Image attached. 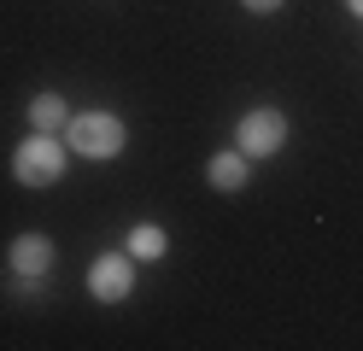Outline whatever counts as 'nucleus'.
<instances>
[{
  "label": "nucleus",
  "mask_w": 363,
  "mask_h": 351,
  "mask_svg": "<svg viewBox=\"0 0 363 351\" xmlns=\"http://www.w3.org/2000/svg\"><path fill=\"white\" fill-rule=\"evenodd\" d=\"M123 140H129V129L111 111H71V123H65V147L82 158H118Z\"/></svg>",
  "instance_id": "obj_1"
},
{
  "label": "nucleus",
  "mask_w": 363,
  "mask_h": 351,
  "mask_svg": "<svg viewBox=\"0 0 363 351\" xmlns=\"http://www.w3.org/2000/svg\"><path fill=\"white\" fill-rule=\"evenodd\" d=\"M65 158H71V147H65L59 135H30L24 147L12 152V176L24 182V187H53L59 176H65Z\"/></svg>",
  "instance_id": "obj_2"
},
{
  "label": "nucleus",
  "mask_w": 363,
  "mask_h": 351,
  "mask_svg": "<svg viewBox=\"0 0 363 351\" xmlns=\"http://www.w3.org/2000/svg\"><path fill=\"white\" fill-rule=\"evenodd\" d=\"M235 147L246 158H276L287 147V117L276 106H252V111L240 117V129H235Z\"/></svg>",
  "instance_id": "obj_3"
},
{
  "label": "nucleus",
  "mask_w": 363,
  "mask_h": 351,
  "mask_svg": "<svg viewBox=\"0 0 363 351\" xmlns=\"http://www.w3.org/2000/svg\"><path fill=\"white\" fill-rule=\"evenodd\" d=\"M88 293H94L100 304H123V299L135 293V257H129V252L94 257V269H88Z\"/></svg>",
  "instance_id": "obj_4"
},
{
  "label": "nucleus",
  "mask_w": 363,
  "mask_h": 351,
  "mask_svg": "<svg viewBox=\"0 0 363 351\" xmlns=\"http://www.w3.org/2000/svg\"><path fill=\"white\" fill-rule=\"evenodd\" d=\"M48 269H53V240H48V234H18V240H12V275L41 281Z\"/></svg>",
  "instance_id": "obj_5"
},
{
  "label": "nucleus",
  "mask_w": 363,
  "mask_h": 351,
  "mask_svg": "<svg viewBox=\"0 0 363 351\" xmlns=\"http://www.w3.org/2000/svg\"><path fill=\"white\" fill-rule=\"evenodd\" d=\"M246 164H252V158H246L240 147H235V152H217V158L206 164V182L217 187V194H240V187H246Z\"/></svg>",
  "instance_id": "obj_6"
},
{
  "label": "nucleus",
  "mask_w": 363,
  "mask_h": 351,
  "mask_svg": "<svg viewBox=\"0 0 363 351\" xmlns=\"http://www.w3.org/2000/svg\"><path fill=\"white\" fill-rule=\"evenodd\" d=\"M123 246H129L135 264H152V257H164V246H170V240H164V228H158V223H135Z\"/></svg>",
  "instance_id": "obj_7"
},
{
  "label": "nucleus",
  "mask_w": 363,
  "mask_h": 351,
  "mask_svg": "<svg viewBox=\"0 0 363 351\" xmlns=\"http://www.w3.org/2000/svg\"><path fill=\"white\" fill-rule=\"evenodd\" d=\"M65 123H71V111H65V100H59V94H35V100H30V129L59 135Z\"/></svg>",
  "instance_id": "obj_8"
},
{
  "label": "nucleus",
  "mask_w": 363,
  "mask_h": 351,
  "mask_svg": "<svg viewBox=\"0 0 363 351\" xmlns=\"http://www.w3.org/2000/svg\"><path fill=\"white\" fill-rule=\"evenodd\" d=\"M240 6H246V12H281L287 0H240Z\"/></svg>",
  "instance_id": "obj_9"
},
{
  "label": "nucleus",
  "mask_w": 363,
  "mask_h": 351,
  "mask_svg": "<svg viewBox=\"0 0 363 351\" xmlns=\"http://www.w3.org/2000/svg\"><path fill=\"white\" fill-rule=\"evenodd\" d=\"M346 6H352V12H357V18H363V0H346Z\"/></svg>",
  "instance_id": "obj_10"
}]
</instances>
